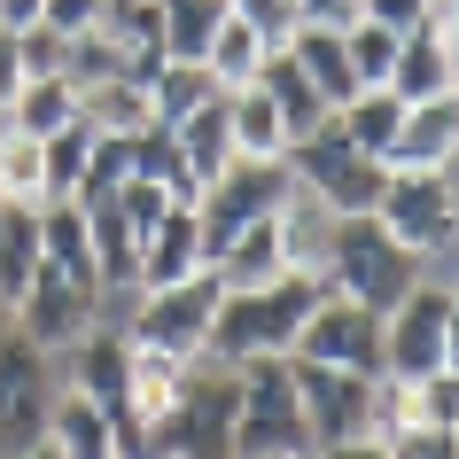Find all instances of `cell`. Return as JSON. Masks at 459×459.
<instances>
[{
	"label": "cell",
	"mask_w": 459,
	"mask_h": 459,
	"mask_svg": "<svg viewBox=\"0 0 459 459\" xmlns=\"http://www.w3.org/2000/svg\"><path fill=\"white\" fill-rule=\"evenodd\" d=\"M39 257H48L55 273H71L78 289H101V265H94V242H86L78 203H48V211H39ZM101 296H109V289H101Z\"/></svg>",
	"instance_id": "cell-19"
},
{
	"label": "cell",
	"mask_w": 459,
	"mask_h": 459,
	"mask_svg": "<svg viewBox=\"0 0 459 459\" xmlns=\"http://www.w3.org/2000/svg\"><path fill=\"white\" fill-rule=\"evenodd\" d=\"M281 148H289V133H281V117H273V101L257 94V86H234V156L281 164Z\"/></svg>",
	"instance_id": "cell-30"
},
{
	"label": "cell",
	"mask_w": 459,
	"mask_h": 459,
	"mask_svg": "<svg viewBox=\"0 0 459 459\" xmlns=\"http://www.w3.org/2000/svg\"><path fill=\"white\" fill-rule=\"evenodd\" d=\"M156 16H164V55L171 63H203L218 39V24L234 16L226 0H156Z\"/></svg>",
	"instance_id": "cell-25"
},
{
	"label": "cell",
	"mask_w": 459,
	"mask_h": 459,
	"mask_svg": "<svg viewBox=\"0 0 459 459\" xmlns=\"http://www.w3.org/2000/svg\"><path fill=\"white\" fill-rule=\"evenodd\" d=\"M452 55L436 48L429 31H405V48H397V71H389V94L397 101H436V94H452Z\"/></svg>",
	"instance_id": "cell-26"
},
{
	"label": "cell",
	"mask_w": 459,
	"mask_h": 459,
	"mask_svg": "<svg viewBox=\"0 0 459 459\" xmlns=\"http://www.w3.org/2000/svg\"><path fill=\"white\" fill-rule=\"evenodd\" d=\"M86 156H94V125H86V117L39 141V164H48V203H71V195H78V179H86Z\"/></svg>",
	"instance_id": "cell-31"
},
{
	"label": "cell",
	"mask_w": 459,
	"mask_h": 459,
	"mask_svg": "<svg viewBox=\"0 0 459 459\" xmlns=\"http://www.w3.org/2000/svg\"><path fill=\"white\" fill-rule=\"evenodd\" d=\"M304 459H319V452H304Z\"/></svg>",
	"instance_id": "cell-52"
},
{
	"label": "cell",
	"mask_w": 459,
	"mask_h": 459,
	"mask_svg": "<svg viewBox=\"0 0 459 459\" xmlns=\"http://www.w3.org/2000/svg\"><path fill=\"white\" fill-rule=\"evenodd\" d=\"M211 265L203 257V226H195V203H171L164 226L141 242V265H133V289H171V281H195Z\"/></svg>",
	"instance_id": "cell-16"
},
{
	"label": "cell",
	"mask_w": 459,
	"mask_h": 459,
	"mask_svg": "<svg viewBox=\"0 0 459 459\" xmlns=\"http://www.w3.org/2000/svg\"><path fill=\"white\" fill-rule=\"evenodd\" d=\"M211 273L226 289H265V281H281V273H289V257H281V211L257 218V226H242V234L211 257Z\"/></svg>",
	"instance_id": "cell-18"
},
{
	"label": "cell",
	"mask_w": 459,
	"mask_h": 459,
	"mask_svg": "<svg viewBox=\"0 0 459 459\" xmlns=\"http://www.w3.org/2000/svg\"><path fill=\"white\" fill-rule=\"evenodd\" d=\"M397 125H405V101L389 94V86H359V94L335 109V133L351 148H366V156H382L389 164V141H397Z\"/></svg>",
	"instance_id": "cell-23"
},
{
	"label": "cell",
	"mask_w": 459,
	"mask_h": 459,
	"mask_svg": "<svg viewBox=\"0 0 459 459\" xmlns=\"http://www.w3.org/2000/svg\"><path fill=\"white\" fill-rule=\"evenodd\" d=\"M452 94H459V78H452Z\"/></svg>",
	"instance_id": "cell-51"
},
{
	"label": "cell",
	"mask_w": 459,
	"mask_h": 459,
	"mask_svg": "<svg viewBox=\"0 0 459 459\" xmlns=\"http://www.w3.org/2000/svg\"><path fill=\"white\" fill-rule=\"evenodd\" d=\"M420 31H429L436 48L452 55V71H459V0H429V16H420Z\"/></svg>",
	"instance_id": "cell-43"
},
{
	"label": "cell",
	"mask_w": 459,
	"mask_h": 459,
	"mask_svg": "<svg viewBox=\"0 0 459 459\" xmlns=\"http://www.w3.org/2000/svg\"><path fill=\"white\" fill-rule=\"evenodd\" d=\"M16 55H24V78H63L71 39H63L55 24H24V31H16Z\"/></svg>",
	"instance_id": "cell-38"
},
{
	"label": "cell",
	"mask_w": 459,
	"mask_h": 459,
	"mask_svg": "<svg viewBox=\"0 0 459 459\" xmlns=\"http://www.w3.org/2000/svg\"><path fill=\"white\" fill-rule=\"evenodd\" d=\"M226 8H234V16L265 39V48H289L296 24H304V16H296V0H226Z\"/></svg>",
	"instance_id": "cell-37"
},
{
	"label": "cell",
	"mask_w": 459,
	"mask_h": 459,
	"mask_svg": "<svg viewBox=\"0 0 459 459\" xmlns=\"http://www.w3.org/2000/svg\"><path fill=\"white\" fill-rule=\"evenodd\" d=\"M359 16H366V24H382V31H420L429 0H359Z\"/></svg>",
	"instance_id": "cell-42"
},
{
	"label": "cell",
	"mask_w": 459,
	"mask_h": 459,
	"mask_svg": "<svg viewBox=\"0 0 459 459\" xmlns=\"http://www.w3.org/2000/svg\"><path fill=\"white\" fill-rule=\"evenodd\" d=\"M289 382H296V405H304V429H312L319 452L374 436V374H342V366H319V359L289 351Z\"/></svg>",
	"instance_id": "cell-9"
},
{
	"label": "cell",
	"mask_w": 459,
	"mask_h": 459,
	"mask_svg": "<svg viewBox=\"0 0 459 459\" xmlns=\"http://www.w3.org/2000/svg\"><path fill=\"white\" fill-rule=\"evenodd\" d=\"M296 359L342 366V374H382V312H359L342 296H319V312L296 335Z\"/></svg>",
	"instance_id": "cell-13"
},
{
	"label": "cell",
	"mask_w": 459,
	"mask_h": 459,
	"mask_svg": "<svg viewBox=\"0 0 459 459\" xmlns=\"http://www.w3.org/2000/svg\"><path fill=\"white\" fill-rule=\"evenodd\" d=\"M179 374H187V359H171V351H141V342H133V397H125V405H133V420H141V429L171 405Z\"/></svg>",
	"instance_id": "cell-32"
},
{
	"label": "cell",
	"mask_w": 459,
	"mask_h": 459,
	"mask_svg": "<svg viewBox=\"0 0 459 459\" xmlns=\"http://www.w3.org/2000/svg\"><path fill=\"white\" fill-rule=\"evenodd\" d=\"M289 164H257V156H234V164L218 171L211 187H203V203H195V226H203V257H218V249L234 242L242 226H257V218H273L281 203H289Z\"/></svg>",
	"instance_id": "cell-8"
},
{
	"label": "cell",
	"mask_w": 459,
	"mask_h": 459,
	"mask_svg": "<svg viewBox=\"0 0 459 459\" xmlns=\"http://www.w3.org/2000/svg\"><path fill=\"white\" fill-rule=\"evenodd\" d=\"M289 55L304 63V78L319 86V101L327 109H342V101L359 94V78H351V48H342V31H319V24H296Z\"/></svg>",
	"instance_id": "cell-22"
},
{
	"label": "cell",
	"mask_w": 459,
	"mask_h": 459,
	"mask_svg": "<svg viewBox=\"0 0 459 459\" xmlns=\"http://www.w3.org/2000/svg\"><path fill=\"white\" fill-rule=\"evenodd\" d=\"M16 459H71V452H63L55 436H39V444H24V452H16Z\"/></svg>",
	"instance_id": "cell-49"
},
{
	"label": "cell",
	"mask_w": 459,
	"mask_h": 459,
	"mask_svg": "<svg viewBox=\"0 0 459 459\" xmlns=\"http://www.w3.org/2000/svg\"><path fill=\"white\" fill-rule=\"evenodd\" d=\"M327 234H335V211H327L319 195L289 187V203H281V257H289V273L327 265Z\"/></svg>",
	"instance_id": "cell-21"
},
{
	"label": "cell",
	"mask_w": 459,
	"mask_h": 459,
	"mask_svg": "<svg viewBox=\"0 0 459 459\" xmlns=\"http://www.w3.org/2000/svg\"><path fill=\"white\" fill-rule=\"evenodd\" d=\"M444 327H452V289L412 281V296L382 319V374H397V382L444 374Z\"/></svg>",
	"instance_id": "cell-11"
},
{
	"label": "cell",
	"mask_w": 459,
	"mask_h": 459,
	"mask_svg": "<svg viewBox=\"0 0 459 459\" xmlns=\"http://www.w3.org/2000/svg\"><path fill=\"white\" fill-rule=\"evenodd\" d=\"M319 459H397L382 444V436H359V444H335V452H319Z\"/></svg>",
	"instance_id": "cell-46"
},
{
	"label": "cell",
	"mask_w": 459,
	"mask_h": 459,
	"mask_svg": "<svg viewBox=\"0 0 459 459\" xmlns=\"http://www.w3.org/2000/svg\"><path fill=\"white\" fill-rule=\"evenodd\" d=\"M249 86H257V94L273 101V117H281V133H289V141H312L319 125L335 117V109L319 101V86L304 78V63H296L289 48H265V63H257V78H249Z\"/></svg>",
	"instance_id": "cell-15"
},
{
	"label": "cell",
	"mask_w": 459,
	"mask_h": 459,
	"mask_svg": "<svg viewBox=\"0 0 459 459\" xmlns=\"http://www.w3.org/2000/svg\"><path fill=\"white\" fill-rule=\"evenodd\" d=\"M342 48H351V78H359V86H389L405 31H382V24H366V16H359V24L342 31Z\"/></svg>",
	"instance_id": "cell-35"
},
{
	"label": "cell",
	"mask_w": 459,
	"mask_h": 459,
	"mask_svg": "<svg viewBox=\"0 0 459 459\" xmlns=\"http://www.w3.org/2000/svg\"><path fill=\"white\" fill-rule=\"evenodd\" d=\"M327 296L342 304H359V312H397L420 281V257H412L397 234H389L382 218H335V234H327V265H319Z\"/></svg>",
	"instance_id": "cell-3"
},
{
	"label": "cell",
	"mask_w": 459,
	"mask_h": 459,
	"mask_svg": "<svg viewBox=\"0 0 459 459\" xmlns=\"http://www.w3.org/2000/svg\"><path fill=\"white\" fill-rule=\"evenodd\" d=\"M296 16L319 24V31H351L359 24V0H296Z\"/></svg>",
	"instance_id": "cell-44"
},
{
	"label": "cell",
	"mask_w": 459,
	"mask_h": 459,
	"mask_svg": "<svg viewBox=\"0 0 459 459\" xmlns=\"http://www.w3.org/2000/svg\"><path fill=\"white\" fill-rule=\"evenodd\" d=\"M48 351L24 335V327H0V452L16 459L24 444L48 436Z\"/></svg>",
	"instance_id": "cell-10"
},
{
	"label": "cell",
	"mask_w": 459,
	"mask_h": 459,
	"mask_svg": "<svg viewBox=\"0 0 459 459\" xmlns=\"http://www.w3.org/2000/svg\"><path fill=\"white\" fill-rule=\"evenodd\" d=\"M374 218H382L412 257L452 249V242H459V187H452V171L389 164V187H382V203H374Z\"/></svg>",
	"instance_id": "cell-7"
},
{
	"label": "cell",
	"mask_w": 459,
	"mask_h": 459,
	"mask_svg": "<svg viewBox=\"0 0 459 459\" xmlns=\"http://www.w3.org/2000/svg\"><path fill=\"white\" fill-rule=\"evenodd\" d=\"M39 24H55L63 39H78V31L101 24V0H39Z\"/></svg>",
	"instance_id": "cell-40"
},
{
	"label": "cell",
	"mask_w": 459,
	"mask_h": 459,
	"mask_svg": "<svg viewBox=\"0 0 459 459\" xmlns=\"http://www.w3.org/2000/svg\"><path fill=\"white\" fill-rule=\"evenodd\" d=\"M39 24V0H0V31H24Z\"/></svg>",
	"instance_id": "cell-47"
},
{
	"label": "cell",
	"mask_w": 459,
	"mask_h": 459,
	"mask_svg": "<svg viewBox=\"0 0 459 459\" xmlns=\"http://www.w3.org/2000/svg\"><path fill=\"white\" fill-rule=\"evenodd\" d=\"M211 94H226L211 63H164V78L148 86V101H156V125H179V117H195V109H203Z\"/></svg>",
	"instance_id": "cell-29"
},
{
	"label": "cell",
	"mask_w": 459,
	"mask_h": 459,
	"mask_svg": "<svg viewBox=\"0 0 459 459\" xmlns=\"http://www.w3.org/2000/svg\"><path fill=\"white\" fill-rule=\"evenodd\" d=\"M164 211H171V195L156 187V179H125V218H133V234H156V226H164Z\"/></svg>",
	"instance_id": "cell-39"
},
{
	"label": "cell",
	"mask_w": 459,
	"mask_h": 459,
	"mask_svg": "<svg viewBox=\"0 0 459 459\" xmlns=\"http://www.w3.org/2000/svg\"><path fill=\"white\" fill-rule=\"evenodd\" d=\"M319 452L312 429H304V405H296L289 382V351L242 366V420H234V459H304Z\"/></svg>",
	"instance_id": "cell-5"
},
{
	"label": "cell",
	"mask_w": 459,
	"mask_h": 459,
	"mask_svg": "<svg viewBox=\"0 0 459 459\" xmlns=\"http://www.w3.org/2000/svg\"><path fill=\"white\" fill-rule=\"evenodd\" d=\"M389 452L397 459H459V429H405Z\"/></svg>",
	"instance_id": "cell-41"
},
{
	"label": "cell",
	"mask_w": 459,
	"mask_h": 459,
	"mask_svg": "<svg viewBox=\"0 0 459 459\" xmlns=\"http://www.w3.org/2000/svg\"><path fill=\"white\" fill-rule=\"evenodd\" d=\"M78 117L94 125V133H141V125H156V101L133 78H101V86L78 94Z\"/></svg>",
	"instance_id": "cell-27"
},
{
	"label": "cell",
	"mask_w": 459,
	"mask_h": 459,
	"mask_svg": "<svg viewBox=\"0 0 459 459\" xmlns=\"http://www.w3.org/2000/svg\"><path fill=\"white\" fill-rule=\"evenodd\" d=\"M203 63H211V71H218V86L234 94V86H249V78H257V63H265V39H257V31H249L242 16H226Z\"/></svg>",
	"instance_id": "cell-34"
},
{
	"label": "cell",
	"mask_w": 459,
	"mask_h": 459,
	"mask_svg": "<svg viewBox=\"0 0 459 459\" xmlns=\"http://www.w3.org/2000/svg\"><path fill=\"white\" fill-rule=\"evenodd\" d=\"M94 312H101V289H78L71 273H55L48 257H39L31 289L8 304V327H24L39 351H71V342L94 327Z\"/></svg>",
	"instance_id": "cell-12"
},
{
	"label": "cell",
	"mask_w": 459,
	"mask_h": 459,
	"mask_svg": "<svg viewBox=\"0 0 459 459\" xmlns=\"http://www.w3.org/2000/svg\"><path fill=\"white\" fill-rule=\"evenodd\" d=\"M133 179H156L171 203H203V187H195V171H187V156H179V133H171V125H141V133H133Z\"/></svg>",
	"instance_id": "cell-24"
},
{
	"label": "cell",
	"mask_w": 459,
	"mask_h": 459,
	"mask_svg": "<svg viewBox=\"0 0 459 459\" xmlns=\"http://www.w3.org/2000/svg\"><path fill=\"white\" fill-rule=\"evenodd\" d=\"M319 296H327L319 273H281L265 289H226V304L211 319V359L249 366V359H273V351H296L304 319L319 312Z\"/></svg>",
	"instance_id": "cell-2"
},
{
	"label": "cell",
	"mask_w": 459,
	"mask_h": 459,
	"mask_svg": "<svg viewBox=\"0 0 459 459\" xmlns=\"http://www.w3.org/2000/svg\"><path fill=\"white\" fill-rule=\"evenodd\" d=\"M234 420H242V366L187 359L171 405L148 420V459H234Z\"/></svg>",
	"instance_id": "cell-1"
},
{
	"label": "cell",
	"mask_w": 459,
	"mask_h": 459,
	"mask_svg": "<svg viewBox=\"0 0 459 459\" xmlns=\"http://www.w3.org/2000/svg\"><path fill=\"white\" fill-rule=\"evenodd\" d=\"M412 389V429H459V374H429Z\"/></svg>",
	"instance_id": "cell-36"
},
{
	"label": "cell",
	"mask_w": 459,
	"mask_h": 459,
	"mask_svg": "<svg viewBox=\"0 0 459 459\" xmlns=\"http://www.w3.org/2000/svg\"><path fill=\"white\" fill-rule=\"evenodd\" d=\"M24 94V55H16V31H0V109Z\"/></svg>",
	"instance_id": "cell-45"
},
{
	"label": "cell",
	"mask_w": 459,
	"mask_h": 459,
	"mask_svg": "<svg viewBox=\"0 0 459 459\" xmlns=\"http://www.w3.org/2000/svg\"><path fill=\"white\" fill-rule=\"evenodd\" d=\"M281 164H289L296 187L319 195L335 218H374V203H382V187H389V164H382V156H366V148H351L335 133V117L319 125L312 141H289V148H281Z\"/></svg>",
	"instance_id": "cell-4"
},
{
	"label": "cell",
	"mask_w": 459,
	"mask_h": 459,
	"mask_svg": "<svg viewBox=\"0 0 459 459\" xmlns=\"http://www.w3.org/2000/svg\"><path fill=\"white\" fill-rule=\"evenodd\" d=\"M8 109H16V133L48 141V133L78 125V86H71V78H24V94L8 101Z\"/></svg>",
	"instance_id": "cell-28"
},
{
	"label": "cell",
	"mask_w": 459,
	"mask_h": 459,
	"mask_svg": "<svg viewBox=\"0 0 459 459\" xmlns=\"http://www.w3.org/2000/svg\"><path fill=\"white\" fill-rule=\"evenodd\" d=\"M179 133V156H187V171H195V187H211L218 171L234 164V94H211L195 117H179L171 125Z\"/></svg>",
	"instance_id": "cell-17"
},
{
	"label": "cell",
	"mask_w": 459,
	"mask_h": 459,
	"mask_svg": "<svg viewBox=\"0 0 459 459\" xmlns=\"http://www.w3.org/2000/svg\"><path fill=\"white\" fill-rule=\"evenodd\" d=\"M444 374H459V289H452V327H444Z\"/></svg>",
	"instance_id": "cell-48"
},
{
	"label": "cell",
	"mask_w": 459,
	"mask_h": 459,
	"mask_svg": "<svg viewBox=\"0 0 459 459\" xmlns=\"http://www.w3.org/2000/svg\"><path fill=\"white\" fill-rule=\"evenodd\" d=\"M0 327H8V304H0Z\"/></svg>",
	"instance_id": "cell-50"
},
{
	"label": "cell",
	"mask_w": 459,
	"mask_h": 459,
	"mask_svg": "<svg viewBox=\"0 0 459 459\" xmlns=\"http://www.w3.org/2000/svg\"><path fill=\"white\" fill-rule=\"evenodd\" d=\"M0 195L48 211V164H39V141H31V133H8V141H0Z\"/></svg>",
	"instance_id": "cell-33"
},
{
	"label": "cell",
	"mask_w": 459,
	"mask_h": 459,
	"mask_svg": "<svg viewBox=\"0 0 459 459\" xmlns=\"http://www.w3.org/2000/svg\"><path fill=\"white\" fill-rule=\"evenodd\" d=\"M389 164L452 171V164H459V94L405 101V125H397V141H389Z\"/></svg>",
	"instance_id": "cell-14"
},
{
	"label": "cell",
	"mask_w": 459,
	"mask_h": 459,
	"mask_svg": "<svg viewBox=\"0 0 459 459\" xmlns=\"http://www.w3.org/2000/svg\"><path fill=\"white\" fill-rule=\"evenodd\" d=\"M226 304V281L211 265L195 273V281H171V289H141V312L125 335L141 342V351H171V359H203L211 351V319Z\"/></svg>",
	"instance_id": "cell-6"
},
{
	"label": "cell",
	"mask_w": 459,
	"mask_h": 459,
	"mask_svg": "<svg viewBox=\"0 0 459 459\" xmlns=\"http://www.w3.org/2000/svg\"><path fill=\"white\" fill-rule=\"evenodd\" d=\"M48 436L71 459H117V429H109V412H101L86 389H63V397L48 405Z\"/></svg>",
	"instance_id": "cell-20"
}]
</instances>
